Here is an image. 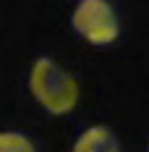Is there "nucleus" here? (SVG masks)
I'll list each match as a JSON object with an SVG mask.
<instances>
[{"mask_svg": "<svg viewBox=\"0 0 149 152\" xmlns=\"http://www.w3.org/2000/svg\"><path fill=\"white\" fill-rule=\"evenodd\" d=\"M29 89L50 115H65L78 102V84L52 58H37L29 71Z\"/></svg>", "mask_w": 149, "mask_h": 152, "instance_id": "f257e3e1", "label": "nucleus"}, {"mask_svg": "<svg viewBox=\"0 0 149 152\" xmlns=\"http://www.w3.org/2000/svg\"><path fill=\"white\" fill-rule=\"evenodd\" d=\"M71 24L89 45H113L120 34L118 16L107 0H81L71 16Z\"/></svg>", "mask_w": 149, "mask_h": 152, "instance_id": "f03ea898", "label": "nucleus"}, {"mask_svg": "<svg viewBox=\"0 0 149 152\" xmlns=\"http://www.w3.org/2000/svg\"><path fill=\"white\" fill-rule=\"evenodd\" d=\"M71 152H120V144L107 126H89L81 131Z\"/></svg>", "mask_w": 149, "mask_h": 152, "instance_id": "7ed1b4c3", "label": "nucleus"}, {"mask_svg": "<svg viewBox=\"0 0 149 152\" xmlns=\"http://www.w3.org/2000/svg\"><path fill=\"white\" fill-rule=\"evenodd\" d=\"M0 152H37V147L18 131H0Z\"/></svg>", "mask_w": 149, "mask_h": 152, "instance_id": "20e7f679", "label": "nucleus"}]
</instances>
